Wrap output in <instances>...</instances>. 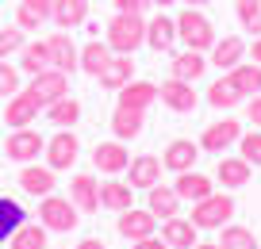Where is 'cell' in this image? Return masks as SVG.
Returning <instances> with one entry per match:
<instances>
[{
  "instance_id": "obj_1",
  "label": "cell",
  "mask_w": 261,
  "mask_h": 249,
  "mask_svg": "<svg viewBox=\"0 0 261 249\" xmlns=\"http://www.w3.org/2000/svg\"><path fill=\"white\" fill-rule=\"evenodd\" d=\"M146 42V16H130V12H115L108 19V46L115 54H135Z\"/></svg>"
},
{
  "instance_id": "obj_2",
  "label": "cell",
  "mask_w": 261,
  "mask_h": 249,
  "mask_svg": "<svg viewBox=\"0 0 261 249\" xmlns=\"http://www.w3.org/2000/svg\"><path fill=\"white\" fill-rule=\"evenodd\" d=\"M177 42L185 50H212L215 46V23L204 16V8H185L177 16Z\"/></svg>"
},
{
  "instance_id": "obj_3",
  "label": "cell",
  "mask_w": 261,
  "mask_h": 249,
  "mask_svg": "<svg viewBox=\"0 0 261 249\" xmlns=\"http://www.w3.org/2000/svg\"><path fill=\"white\" fill-rule=\"evenodd\" d=\"M234 211H238V203L230 200V196L212 192V196L192 203V223H196V230H223V226L234 218Z\"/></svg>"
},
{
  "instance_id": "obj_4",
  "label": "cell",
  "mask_w": 261,
  "mask_h": 249,
  "mask_svg": "<svg viewBox=\"0 0 261 249\" xmlns=\"http://www.w3.org/2000/svg\"><path fill=\"white\" fill-rule=\"evenodd\" d=\"M39 223L46 226V230H54V234H69V230H77V223H81V211L73 207V200L69 196H42V203H39Z\"/></svg>"
},
{
  "instance_id": "obj_5",
  "label": "cell",
  "mask_w": 261,
  "mask_h": 249,
  "mask_svg": "<svg viewBox=\"0 0 261 249\" xmlns=\"http://www.w3.org/2000/svg\"><path fill=\"white\" fill-rule=\"evenodd\" d=\"M27 92H31L42 107H50L54 100L69 96V73H62V69H42V73H35V77H31Z\"/></svg>"
},
{
  "instance_id": "obj_6",
  "label": "cell",
  "mask_w": 261,
  "mask_h": 249,
  "mask_svg": "<svg viewBox=\"0 0 261 249\" xmlns=\"http://www.w3.org/2000/svg\"><path fill=\"white\" fill-rule=\"evenodd\" d=\"M77 157H81V142H77L69 130H58L54 138L46 142V165L54 173H65V169H73Z\"/></svg>"
},
{
  "instance_id": "obj_7",
  "label": "cell",
  "mask_w": 261,
  "mask_h": 249,
  "mask_svg": "<svg viewBox=\"0 0 261 249\" xmlns=\"http://www.w3.org/2000/svg\"><path fill=\"white\" fill-rule=\"evenodd\" d=\"M39 150H46V138H42L39 130H31V127L12 130V134H8V146H4L8 161H19V165L35 161V157H39Z\"/></svg>"
},
{
  "instance_id": "obj_8",
  "label": "cell",
  "mask_w": 261,
  "mask_h": 249,
  "mask_svg": "<svg viewBox=\"0 0 261 249\" xmlns=\"http://www.w3.org/2000/svg\"><path fill=\"white\" fill-rule=\"evenodd\" d=\"M158 96H162V104L173 107L177 115H192L196 104H200V96H196V89H192V80H180V77L165 80L162 89H158Z\"/></svg>"
},
{
  "instance_id": "obj_9",
  "label": "cell",
  "mask_w": 261,
  "mask_h": 249,
  "mask_svg": "<svg viewBox=\"0 0 261 249\" xmlns=\"http://www.w3.org/2000/svg\"><path fill=\"white\" fill-rule=\"evenodd\" d=\"M146 46L154 50V54H169V50L177 46V19L165 16V12H158L154 19H146Z\"/></svg>"
},
{
  "instance_id": "obj_10",
  "label": "cell",
  "mask_w": 261,
  "mask_h": 249,
  "mask_svg": "<svg viewBox=\"0 0 261 249\" xmlns=\"http://www.w3.org/2000/svg\"><path fill=\"white\" fill-rule=\"evenodd\" d=\"M39 112H42V104L23 89V92H16V96H8V107H4V123H8L12 130L31 127V123L39 119Z\"/></svg>"
},
{
  "instance_id": "obj_11",
  "label": "cell",
  "mask_w": 261,
  "mask_h": 249,
  "mask_svg": "<svg viewBox=\"0 0 261 249\" xmlns=\"http://www.w3.org/2000/svg\"><path fill=\"white\" fill-rule=\"evenodd\" d=\"M242 138V123L238 119H219L200 134V150H212V153H223L227 146H238Z\"/></svg>"
},
{
  "instance_id": "obj_12",
  "label": "cell",
  "mask_w": 261,
  "mask_h": 249,
  "mask_svg": "<svg viewBox=\"0 0 261 249\" xmlns=\"http://www.w3.org/2000/svg\"><path fill=\"white\" fill-rule=\"evenodd\" d=\"M92 165H96L104 177H115V173H123L130 165V153H127V146L115 138V142H100L96 150H92Z\"/></svg>"
},
{
  "instance_id": "obj_13",
  "label": "cell",
  "mask_w": 261,
  "mask_h": 249,
  "mask_svg": "<svg viewBox=\"0 0 261 249\" xmlns=\"http://www.w3.org/2000/svg\"><path fill=\"white\" fill-rule=\"evenodd\" d=\"M46 46H50V62H54V69H62V73L81 69V50L73 46V39H69L65 31H54L46 39Z\"/></svg>"
},
{
  "instance_id": "obj_14",
  "label": "cell",
  "mask_w": 261,
  "mask_h": 249,
  "mask_svg": "<svg viewBox=\"0 0 261 249\" xmlns=\"http://www.w3.org/2000/svg\"><path fill=\"white\" fill-rule=\"evenodd\" d=\"M16 23L23 31H39L42 23H54V0H19Z\"/></svg>"
},
{
  "instance_id": "obj_15",
  "label": "cell",
  "mask_w": 261,
  "mask_h": 249,
  "mask_svg": "<svg viewBox=\"0 0 261 249\" xmlns=\"http://www.w3.org/2000/svg\"><path fill=\"white\" fill-rule=\"evenodd\" d=\"M69 200H73L77 211H100V184H96V177H89V173L69 177Z\"/></svg>"
},
{
  "instance_id": "obj_16",
  "label": "cell",
  "mask_w": 261,
  "mask_h": 249,
  "mask_svg": "<svg viewBox=\"0 0 261 249\" xmlns=\"http://www.w3.org/2000/svg\"><path fill=\"white\" fill-rule=\"evenodd\" d=\"M154 226H158V218L150 215V211H139V207H127V211H119V223H115V230L123 234V238H150L154 234Z\"/></svg>"
},
{
  "instance_id": "obj_17",
  "label": "cell",
  "mask_w": 261,
  "mask_h": 249,
  "mask_svg": "<svg viewBox=\"0 0 261 249\" xmlns=\"http://www.w3.org/2000/svg\"><path fill=\"white\" fill-rule=\"evenodd\" d=\"M196 157H200V146H192L188 138H177V142L165 146L162 165L169 173H188V169H196Z\"/></svg>"
},
{
  "instance_id": "obj_18",
  "label": "cell",
  "mask_w": 261,
  "mask_h": 249,
  "mask_svg": "<svg viewBox=\"0 0 261 249\" xmlns=\"http://www.w3.org/2000/svg\"><path fill=\"white\" fill-rule=\"evenodd\" d=\"M54 184H58V177H54L50 165H31V161H27L23 173H19V188H23L27 196H50Z\"/></svg>"
},
{
  "instance_id": "obj_19",
  "label": "cell",
  "mask_w": 261,
  "mask_h": 249,
  "mask_svg": "<svg viewBox=\"0 0 261 249\" xmlns=\"http://www.w3.org/2000/svg\"><path fill=\"white\" fill-rule=\"evenodd\" d=\"M162 241L169 249H192L196 245V223L192 218H180V215L165 218L162 223Z\"/></svg>"
},
{
  "instance_id": "obj_20",
  "label": "cell",
  "mask_w": 261,
  "mask_h": 249,
  "mask_svg": "<svg viewBox=\"0 0 261 249\" xmlns=\"http://www.w3.org/2000/svg\"><path fill=\"white\" fill-rule=\"evenodd\" d=\"M242 54H246V42L238 39V35H223V39H215V46H212V58L207 62L215 65V69H234L238 62H242Z\"/></svg>"
},
{
  "instance_id": "obj_21",
  "label": "cell",
  "mask_w": 261,
  "mask_h": 249,
  "mask_svg": "<svg viewBox=\"0 0 261 249\" xmlns=\"http://www.w3.org/2000/svg\"><path fill=\"white\" fill-rule=\"evenodd\" d=\"M162 169H165V165L154 157V153H142V157H135V161L127 165V173H130V188H146V192H150V188L162 180Z\"/></svg>"
},
{
  "instance_id": "obj_22",
  "label": "cell",
  "mask_w": 261,
  "mask_h": 249,
  "mask_svg": "<svg viewBox=\"0 0 261 249\" xmlns=\"http://www.w3.org/2000/svg\"><path fill=\"white\" fill-rule=\"evenodd\" d=\"M146 211H150L154 218H162V223H165V218H173V215L180 211V196H177V188H165L162 180H158V184L150 188V196H146Z\"/></svg>"
},
{
  "instance_id": "obj_23",
  "label": "cell",
  "mask_w": 261,
  "mask_h": 249,
  "mask_svg": "<svg viewBox=\"0 0 261 249\" xmlns=\"http://www.w3.org/2000/svg\"><path fill=\"white\" fill-rule=\"evenodd\" d=\"M142 127H146V112H135V107H115V115H112V134L119 138V142L139 138Z\"/></svg>"
},
{
  "instance_id": "obj_24",
  "label": "cell",
  "mask_w": 261,
  "mask_h": 249,
  "mask_svg": "<svg viewBox=\"0 0 261 249\" xmlns=\"http://www.w3.org/2000/svg\"><path fill=\"white\" fill-rule=\"evenodd\" d=\"M130 80H135V58H130V54H112L108 69L100 73V85H104V89H115V92H119L123 85H130Z\"/></svg>"
},
{
  "instance_id": "obj_25",
  "label": "cell",
  "mask_w": 261,
  "mask_h": 249,
  "mask_svg": "<svg viewBox=\"0 0 261 249\" xmlns=\"http://www.w3.org/2000/svg\"><path fill=\"white\" fill-rule=\"evenodd\" d=\"M100 207L104 211H127V207H135V188L130 184H123V180H104L100 184Z\"/></svg>"
},
{
  "instance_id": "obj_26",
  "label": "cell",
  "mask_w": 261,
  "mask_h": 249,
  "mask_svg": "<svg viewBox=\"0 0 261 249\" xmlns=\"http://www.w3.org/2000/svg\"><path fill=\"white\" fill-rule=\"evenodd\" d=\"M177 196L180 200H188V203H196V200H204V196H212L215 192V180L212 177H200L196 169H188V173H177Z\"/></svg>"
},
{
  "instance_id": "obj_27",
  "label": "cell",
  "mask_w": 261,
  "mask_h": 249,
  "mask_svg": "<svg viewBox=\"0 0 261 249\" xmlns=\"http://www.w3.org/2000/svg\"><path fill=\"white\" fill-rule=\"evenodd\" d=\"M154 100H158V85H150V80H130V85H123V89H119V107L146 112Z\"/></svg>"
},
{
  "instance_id": "obj_28",
  "label": "cell",
  "mask_w": 261,
  "mask_h": 249,
  "mask_svg": "<svg viewBox=\"0 0 261 249\" xmlns=\"http://www.w3.org/2000/svg\"><path fill=\"white\" fill-rule=\"evenodd\" d=\"M227 80L242 92L246 100H250V96H257V92H261V65H257V62H250V65L238 62L234 69H227Z\"/></svg>"
},
{
  "instance_id": "obj_29",
  "label": "cell",
  "mask_w": 261,
  "mask_h": 249,
  "mask_svg": "<svg viewBox=\"0 0 261 249\" xmlns=\"http://www.w3.org/2000/svg\"><path fill=\"white\" fill-rule=\"evenodd\" d=\"M250 173H253L250 161H242V157H223L219 169H215V180H219L223 188H242V184H250Z\"/></svg>"
},
{
  "instance_id": "obj_30",
  "label": "cell",
  "mask_w": 261,
  "mask_h": 249,
  "mask_svg": "<svg viewBox=\"0 0 261 249\" xmlns=\"http://www.w3.org/2000/svg\"><path fill=\"white\" fill-rule=\"evenodd\" d=\"M89 19V0H54V23L62 31H73Z\"/></svg>"
},
{
  "instance_id": "obj_31",
  "label": "cell",
  "mask_w": 261,
  "mask_h": 249,
  "mask_svg": "<svg viewBox=\"0 0 261 249\" xmlns=\"http://www.w3.org/2000/svg\"><path fill=\"white\" fill-rule=\"evenodd\" d=\"M112 54H115V50L108 46V42L92 39L89 46H81V69L89 73V77H96V80H100V73L108 69V62H112Z\"/></svg>"
},
{
  "instance_id": "obj_32",
  "label": "cell",
  "mask_w": 261,
  "mask_h": 249,
  "mask_svg": "<svg viewBox=\"0 0 261 249\" xmlns=\"http://www.w3.org/2000/svg\"><path fill=\"white\" fill-rule=\"evenodd\" d=\"M23 223H27L23 203L12 200V196H0V241H8V238H12V234H16Z\"/></svg>"
},
{
  "instance_id": "obj_33",
  "label": "cell",
  "mask_w": 261,
  "mask_h": 249,
  "mask_svg": "<svg viewBox=\"0 0 261 249\" xmlns=\"http://www.w3.org/2000/svg\"><path fill=\"white\" fill-rule=\"evenodd\" d=\"M19 69L23 73H42V69H54V62H50V46H46V39H39V42H27L23 50H19Z\"/></svg>"
},
{
  "instance_id": "obj_34",
  "label": "cell",
  "mask_w": 261,
  "mask_h": 249,
  "mask_svg": "<svg viewBox=\"0 0 261 249\" xmlns=\"http://www.w3.org/2000/svg\"><path fill=\"white\" fill-rule=\"evenodd\" d=\"M207 69V58L200 50H185V54H173V77L180 80H200Z\"/></svg>"
},
{
  "instance_id": "obj_35",
  "label": "cell",
  "mask_w": 261,
  "mask_h": 249,
  "mask_svg": "<svg viewBox=\"0 0 261 249\" xmlns=\"http://www.w3.org/2000/svg\"><path fill=\"white\" fill-rule=\"evenodd\" d=\"M46 226L42 223H23L16 234L8 238V249H46Z\"/></svg>"
},
{
  "instance_id": "obj_36",
  "label": "cell",
  "mask_w": 261,
  "mask_h": 249,
  "mask_svg": "<svg viewBox=\"0 0 261 249\" xmlns=\"http://www.w3.org/2000/svg\"><path fill=\"white\" fill-rule=\"evenodd\" d=\"M242 100H246V96L234 89V85H230L227 77H219V80L212 85V89H207V104H212V107H219V112H227V107H238Z\"/></svg>"
},
{
  "instance_id": "obj_37",
  "label": "cell",
  "mask_w": 261,
  "mask_h": 249,
  "mask_svg": "<svg viewBox=\"0 0 261 249\" xmlns=\"http://www.w3.org/2000/svg\"><path fill=\"white\" fill-rule=\"evenodd\" d=\"M46 115H50V123H54V127H73L77 119H81V104H77L73 96H62V100H54V104L46 107Z\"/></svg>"
},
{
  "instance_id": "obj_38",
  "label": "cell",
  "mask_w": 261,
  "mask_h": 249,
  "mask_svg": "<svg viewBox=\"0 0 261 249\" xmlns=\"http://www.w3.org/2000/svg\"><path fill=\"white\" fill-rule=\"evenodd\" d=\"M219 245H223V249H261L257 238H253V230H246V226H234V223L223 226V241H219Z\"/></svg>"
},
{
  "instance_id": "obj_39",
  "label": "cell",
  "mask_w": 261,
  "mask_h": 249,
  "mask_svg": "<svg viewBox=\"0 0 261 249\" xmlns=\"http://www.w3.org/2000/svg\"><path fill=\"white\" fill-rule=\"evenodd\" d=\"M234 12H238L242 31L261 35V0H234Z\"/></svg>"
},
{
  "instance_id": "obj_40",
  "label": "cell",
  "mask_w": 261,
  "mask_h": 249,
  "mask_svg": "<svg viewBox=\"0 0 261 249\" xmlns=\"http://www.w3.org/2000/svg\"><path fill=\"white\" fill-rule=\"evenodd\" d=\"M27 46L23 39V27H0V58H8V54H19V50Z\"/></svg>"
},
{
  "instance_id": "obj_41",
  "label": "cell",
  "mask_w": 261,
  "mask_h": 249,
  "mask_svg": "<svg viewBox=\"0 0 261 249\" xmlns=\"http://www.w3.org/2000/svg\"><path fill=\"white\" fill-rule=\"evenodd\" d=\"M19 92V69L8 65V58H0V100H8Z\"/></svg>"
},
{
  "instance_id": "obj_42",
  "label": "cell",
  "mask_w": 261,
  "mask_h": 249,
  "mask_svg": "<svg viewBox=\"0 0 261 249\" xmlns=\"http://www.w3.org/2000/svg\"><path fill=\"white\" fill-rule=\"evenodd\" d=\"M238 150H242V161L250 165H261V130H250V134L238 138Z\"/></svg>"
},
{
  "instance_id": "obj_43",
  "label": "cell",
  "mask_w": 261,
  "mask_h": 249,
  "mask_svg": "<svg viewBox=\"0 0 261 249\" xmlns=\"http://www.w3.org/2000/svg\"><path fill=\"white\" fill-rule=\"evenodd\" d=\"M150 0H115V12H130V16H146Z\"/></svg>"
},
{
  "instance_id": "obj_44",
  "label": "cell",
  "mask_w": 261,
  "mask_h": 249,
  "mask_svg": "<svg viewBox=\"0 0 261 249\" xmlns=\"http://www.w3.org/2000/svg\"><path fill=\"white\" fill-rule=\"evenodd\" d=\"M246 115H250L253 127H261V92H257V96H250V104H246Z\"/></svg>"
},
{
  "instance_id": "obj_45",
  "label": "cell",
  "mask_w": 261,
  "mask_h": 249,
  "mask_svg": "<svg viewBox=\"0 0 261 249\" xmlns=\"http://www.w3.org/2000/svg\"><path fill=\"white\" fill-rule=\"evenodd\" d=\"M130 249H169V245H165L162 238H154V234H150V238H139V241H135Z\"/></svg>"
},
{
  "instance_id": "obj_46",
  "label": "cell",
  "mask_w": 261,
  "mask_h": 249,
  "mask_svg": "<svg viewBox=\"0 0 261 249\" xmlns=\"http://www.w3.org/2000/svg\"><path fill=\"white\" fill-rule=\"evenodd\" d=\"M77 249H104V241H100V238H81Z\"/></svg>"
},
{
  "instance_id": "obj_47",
  "label": "cell",
  "mask_w": 261,
  "mask_h": 249,
  "mask_svg": "<svg viewBox=\"0 0 261 249\" xmlns=\"http://www.w3.org/2000/svg\"><path fill=\"white\" fill-rule=\"evenodd\" d=\"M212 0H185V8H207Z\"/></svg>"
},
{
  "instance_id": "obj_48",
  "label": "cell",
  "mask_w": 261,
  "mask_h": 249,
  "mask_svg": "<svg viewBox=\"0 0 261 249\" xmlns=\"http://www.w3.org/2000/svg\"><path fill=\"white\" fill-rule=\"evenodd\" d=\"M250 54H253V62L261 65V35H257V42H253V50H250Z\"/></svg>"
},
{
  "instance_id": "obj_49",
  "label": "cell",
  "mask_w": 261,
  "mask_h": 249,
  "mask_svg": "<svg viewBox=\"0 0 261 249\" xmlns=\"http://www.w3.org/2000/svg\"><path fill=\"white\" fill-rule=\"evenodd\" d=\"M192 249H223L219 241H200V245H192Z\"/></svg>"
},
{
  "instance_id": "obj_50",
  "label": "cell",
  "mask_w": 261,
  "mask_h": 249,
  "mask_svg": "<svg viewBox=\"0 0 261 249\" xmlns=\"http://www.w3.org/2000/svg\"><path fill=\"white\" fill-rule=\"evenodd\" d=\"M150 4H158V8H169V4H173V0H150Z\"/></svg>"
}]
</instances>
